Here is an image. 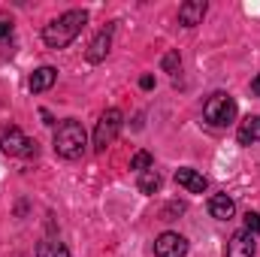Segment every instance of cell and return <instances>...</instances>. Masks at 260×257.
<instances>
[{
  "mask_svg": "<svg viewBox=\"0 0 260 257\" xmlns=\"http://www.w3.org/2000/svg\"><path fill=\"white\" fill-rule=\"evenodd\" d=\"M121 124H124V115H121L118 109H106V112L100 115V121H97V130H94V148H97V151H106V148L115 142Z\"/></svg>",
  "mask_w": 260,
  "mask_h": 257,
  "instance_id": "cell-5",
  "label": "cell"
},
{
  "mask_svg": "<svg viewBox=\"0 0 260 257\" xmlns=\"http://www.w3.org/2000/svg\"><path fill=\"white\" fill-rule=\"evenodd\" d=\"M245 230H248L251 236H257L260 233V215L257 212H248V215H245Z\"/></svg>",
  "mask_w": 260,
  "mask_h": 257,
  "instance_id": "cell-18",
  "label": "cell"
},
{
  "mask_svg": "<svg viewBox=\"0 0 260 257\" xmlns=\"http://www.w3.org/2000/svg\"><path fill=\"white\" fill-rule=\"evenodd\" d=\"M203 118H206L212 127H227V124H233V118H236V100H233L230 94H224V91L212 94V97L206 100V106H203Z\"/></svg>",
  "mask_w": 260,
  "mask_h": 257,
  "instance_id": "cell-3",
  "label": "cell"
},
{
  "mask_svg": "<svg viewBox=\"0 0 260 257\" xmlns=\"http://www.w3.org/2000/svg\"><path fill=\"white\" fill-rule=\"evenodd\" d=\"M139 191L142 194H154L160 191V176H157V170H145V173H139Z\"/></svg>",
  "mask_w": 260,
  "mask_h": 257,
  "instance_id": "cell-14",
  "label": "cell"
},
{
  "mask_svg": "<svg viewBox=\"0 0 260 257\" xmlns=\"http://www.w3.org/2000/svg\"><path fill=\"white\" fill-rule=\"evenodd\" d=\"M203 15H206V0H188V3H182L179 6V21L185 24V27H194L203 21Z\"/></svg>",
  "mask_w": 260,
  "mask_h": 257,
  "instance_id": "cell-9",
  "label": "cell"
},
{
  "mask_svg": "<svg viewBox=\"0 0 260 257\" xmlns=\"http://www.w3.org/2000/svg\"><path fill=\"white\" fill-rule=\"evenodd\" d=\"M154 254L157 257H185L188 254V239L179 233H160L154 239Z\"/></svg>",
  "mask_w": 260,
  "mask_h": 257,
  "instance_id": "cell-6",
  "label": "cell"
},
{
  "mask_svg": "<svg viewBox=\"0 0 260 257\" xmlns=\"http://www.w3.org/2000/svg\"><path fill=\"white\" fill-rule=\"evenodd\" d=\"M139 85H142L145 91H151V88H154V79H151V76H142V79H139Z\"/></svg>",
  "mask_w": 260,
  "mask_h": 257,
  "instance_id": "cell-20",
  "label": "cell"
},
{
  "mask_svg": "<svg viewBox=\"0 0 260 257\" xmlns=\"http://www.w3.org/2000/svg\"><path fill=\"white\" fill-rule=\"evenodd\" d=\"M176 182H179L185 191H191V194H203L206 188H209L206 176H203V173H197V170H188V167L176 170Z\"/></svg>",
  "mask_w": 260,
  "mask_h": 257,
  "instance_id": "cell-8",
  "label": "cell"
},
{
  "mask_svg": "<svg viewBox=\"0 0 260 257\" xmlns=\"http://www.w3.org/2000/svg\"><path fill=\"white\" fill-rule=\"evenodd\" d=\"M179 67H182L179 52H170V55H164V73H179Z\"/></svg>",
  "mask_w": 260,
  "mask_h": 257,
  "instance_id": "cell-17",
  "label": "cell"
},
{
  "mask_svg": "<svg viewBox=\"0 0 260 257\" xmlns=\"http://www.w3.org/2000/svg\"><path fill=\"white\" fill-rule=\"evenodd\" d=\"M85 21H88V12H85V9H70L64 15H58V18H55L52 24H46V30H43L46 46H49V49H64V46H70V43L82 34Z\"/></svg>",
  "mask_w": 260,
  "mask_h": 257,
  "instance_id": "cell-1",
  "label": "cell"
},
{
  "mask_svg": "<svg viewBox=\"0 0 260 257\" xmlns=\"http://www.w3.org/2000/svg\"><path fill=\"white\" fill-rule=\"evenodd\" d=\"M130 170H136V173L151 170V154H148V151H136V154H133V160H130Z\"/></svg>",
  "mask_w": 260,
  "mask_h": 257,
  "instance_id": "cell-16",
  "label": "cell"
},
{
  "mask_svg": "<svg viewBox=\"0 0 260 257\" xmlns=\"http://www.w3.org/2000/svg\"><path fill=\"white\" fill-rule=\"evenodd\" d=\"M109 46H112V27H106V30L97 34V40H94L91 49H88V61H91V64H100V61L109 55Z\"/></svg>",
  "mask_w": 260,
  "mask_h": 257,
  "instance_id": "cell-10",
  "label": "cell"
},
{
  "mask_svg": "<svg viewBox=\"0 0 260 257\" xmlns=\"http://www.w3.org/2000/svg\"><path fill=\"white\" fill-rule=\"evenodd\" d=\"M0 148H3L6 154H12V157H37V142L27 139L15 124H9V127L0 130Z\"/></svg>",
  "mask_w": 260,
  "mask_h": 257,
  "instance_id": "cell-4",
  "label": "cell"
},
{
  "mask_svg": "<svg viewBox=\"0 0 260 257\" xmlns=\"http://www.w3.org/2000/svg\"><path fill=\"white\" fill-rule=\"evenodd\" d=\"M85 145H88V133L79 121H64L55 130V151L67 157V160H76L85 154Z\"/></svg>",
  "mask_w": 260,
  "mask_h": 257,
  "instance_id": "cell-2",
  "label": "cell"
},
{
  "mask_svg": "<svg viewBox=\"0 0 260 257\" xmlns=\"http://www.w3.org/2000/svg\"><path fill=\"white\" fill-rule=\"evenodd\" d=\"M233 212H236V206H233V200H230L227 194H215V197L209 200V215H212V218H218V221H230Z\"/></svg>",
  "mask_w": 260,
  "mask_h": 257,
  "instance_id": "cell-11",
  "label": "cell"
},
{
  "mask_svg": "<svg viewBox=\"0 0 260 257\" xmlns=\"http://www.w3.org/2000/svg\"><path fill=\"white\" fill-rule=\"evenodd\" d=\"M37 257H70V251H67L61 242H55V239H46V242H40Z\"/></svg>",
  "mask_w": 260,
  "mask_h": 257,
  "instance_id": "cell-15",
  "label": "cell"
},
{
  "mask_svg": "<svg viewBox=\"0 0 260 257\" xmlns=\"http://www.w3.org/2000/svg\"><path fill=\"white\" fill-rule=\"evenodd\" d=\"M239 142H242V145L260 142V115H248V118L239 124Z\"/></svg>",
  "mask_w": 260,
  "mask_h": 257,
  "instance_id": "cell-13",
  "label": "cell"
},
{
  "mask_svg": "<svg viewBox=\"0 0 260 257\" xmlns=\"http://www.w3.org/2000/svg\"><path fill=\"white\" fill-rule=\"evenodd\" d=\"M251 94H254V97H260V73L251 79Z\"/></svg>",
  "mask_w": 260,
  "mask_h": 257,
  "instance_id": "cell-21",
  "label": "cell"
},
{
  "mask_svg": "<svg viewBox=\"0 0 260 257\" xmlns=\"http://www.w3.org/2000/svg\"><path fill=\"white\" fill-rule=\"evenodd\" d=\"M9 34H12V24H9V21H3V18H0V40H6V37H9Z\"/></svg>",
  "mask_w": 260,
  "mask_h": 257,
  "instance_id": "cell-19",
  "label": "cell"
},
{
  "mask_svg": "<svg viewBox=\"0 0 260 257\" xmlns=\"http://www.w3.org/2000/svg\"><path fill=\"white\" fill-rule=\"evenodd\" d=\"M254 251H257V245H254V236L248 230L233 233L227 242V257H254Z\"/></svg>",
  "mask_w": 260,
  "mask_h": 257,
  "instance_id": "cell-7",
  "label": "cell"
},
{
  "mask_svg": "<svg viewBox=\"0 0 260 257\" xmlns=\"http://www.w3.org/2000/svg\"><path fill=\"white\" fill-rule=\"evenodd\" d=\"M55 79H58V70H55V67H40V70H34V76H30V91H34V94L49 91V88L55 85Z\"/></svg>",
  "mask_w": 260,
  "mask_h": 257,
  "instance_id": "cell-12",
  "label": "cell"
}]
</instances>
